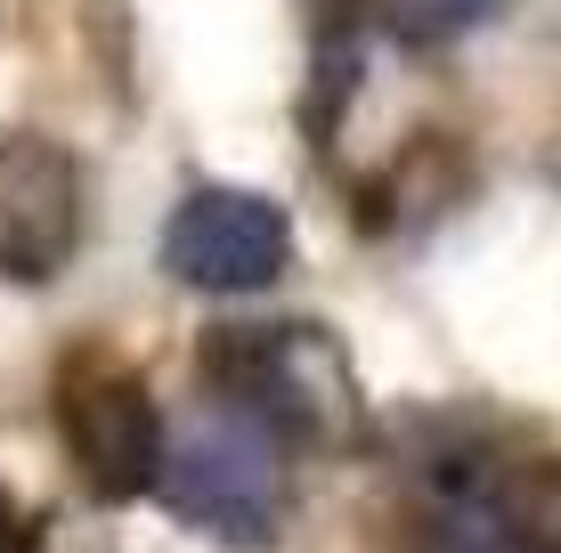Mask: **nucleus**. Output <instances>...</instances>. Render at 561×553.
Listing matches in <instances>:
<instances>
[{
	"instance_id": "nucleus-3",
	"label": "nucleus",
	"mask_w": 561,
	"mask_h": 553,
	"mask_svg": "<svg viewBox=\"0 0 561 553\" xmlns=\"http://www.w3.org/2000/svg\"><path fill=\"white\" fill-rule=\"evenodd\" d=\"M49 407H57V431H66L73 472H82V488L99 505H139V497L163 488V440H171V424H163L154 391L123 367V358H99V350L66 358Z\"/></svg>"
},
{
	"instance_id": "nucleus-9",
	"label": "nucleus",
	"mask_w": 561,
	"mask_h": 553,
	"mask_svg": "<svg viewBox=\"0 0 561 553\" xmlns=\"http://www.w3.org/2000/svg\"><path fill=\"white\" fill-rule=\"evenodd\" d=\"M318 9H325V16H342V9H358V0H318Z\"/></svg>"
},
{
	"instance_id": "nucleus-8",
	"label": "nucleus",
	"mask_w": 561,
	"mask_h": 553,
	"mask_svg": "<svg viewBox=\"0 0 561 553\" xmlns=\"http://www.w3.org/2000/svg\"><path fill=\"white\" fill-rule=\"evenodd\" d=\"M0 553H33V521L16 512L9 488H0Z\"/></svg>"
},
{
	"instance_id": "nucleus-2",
	"label": "nucleus",
	"mask_w": 561,
	"mask_h": 553,
	"mask_svg": "<svg viewBox=\"0 0 561 553\" xmlns=\"http://www.w3.org/2000/svg\"><path fill=\"white\" fill-rule=\"evenodd\" d=\"M204 367H211V399H237L285 448H351L366 424L358 375L325 326L237 318L204 342Z\"/></svg>"
},
{
	"instance_id": "nucleus-5",
	"label": "nucleus",
	"mask_w": 561,
	"mask_h": 553,
	"mask_svg": "<svg viewBox=\"0 0 561 553\" xmlns=\"http://www.w3.org/2000/svg\"><path fill=\"white\" fill-rule=\"evenodd\" d=\"M82 244V171L49 130H0V277L49 285Z\"/></svg>"
},
{
	"instance_id": "nucleus-1",
	"label": "nucleus",
	"mask_w": 561,
	"mask_h": 553,
	"mask_svg": "<svg viewBox=\"0 0 561 553\" xmlns=\"http://www.w3.org/2000/svg\"><path fill=\"white\" fill-rule=\"evenodd\" d=\"M187 529L237 545V553H268L294 505V448L244 415L237 399H211L187 407L163 440V488H154Z\"/></svg>"
},
{
	"instance_id": "nucleus-6",
	"label": "nucleus",
	"mask_w": 561,
	"mask_h": 553,
	"mask_svg": "<svg viewBox=\"0 0 561 553\" xmlns=\"http://www.w3.org/2000/svg\"><path fill=\"white\" fill-rule=\"evenodd\" d=\"M505 553H561V464H537L505 488Z\"/></svg>"
},
{
	"instance_id": "nucleus-4",
	"label": "nucleus",
	"mask_w": 561,
	"mask_h": 553,
	"mask_svg": "<svg viewBox=\"0 0 561 553\" xmlns=\"http://www.w3.org/2000/svg\"><path fill=\"white\" fill-rule=\"evenodd\" d=\"M294 261V220L244 187H187L163 220V269L196 293H268Z\"/></svg>"
},
{
	"instance_id": "nucleus-7",
	"label": "nucleus",
	"mask_w": 561,
	"mask_h": 553,
	"mask_svg": "<svg viewBox=\"0 0 561 553\" xmlns=\"http://www.w3.org/2000/svg\"><path fill=\"white\" fill-rule=\"evenodd\" d=\"M496 9H505V0H375V16L415 49H439V42H456V33L489 25Z\"/></svg>"
}]
</instances>
